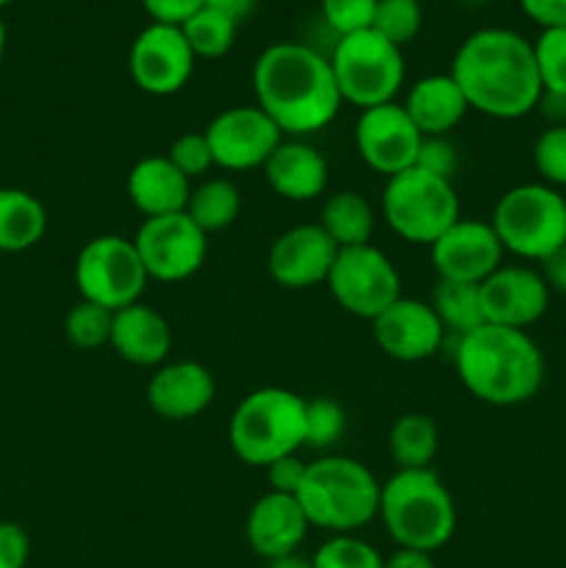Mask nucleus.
<instances>
[{
	"label": "nucleus",
	"instance_id": "obj_1",
	"mask_svg": "<svg viewBox=\"0 0 566 568\" xmlns=\"http://www.w3.org/2000/svg\"><path fill=\"white\" fill-rule=\"evenodd\" d=\"M259 109L281 128L283 136L303 139L336 120L342 109L331 59L309 44L277 42L253 67Z\"/></svg>",
	"mask_w": 566,
	"mask_h": 568
},
{
	"label": "nucleus",
	"instance_id": "obj_2",
	"mask_svg": "<svg viewBox=\"0 0 566 568\" xmlns=\"http://www.w3.org/2000/svg\"><path fill=\"white\" fill-rule=\"evenodd\" d=\"M469 109L492 120H522L542 98L533 42L508 28H483L464 39L449 70Z\"/></svg>",
	"mask_w": 566,
	"mask_h": 568
},
{
	"label": "nucleus",
	"instance_id": "obj_3",
	"mask_svg": "<svg viewBox=\"0 0 566 568\" xmlns=\"http://www.w3.org/2000/svg\"><path fill=\"white\" fill-rule=\"evenodd\" d=\"M455 369L472 397L511 408L538 394L544 383V355L527 331L486 322L458 338Z\"/></svg>",
	"mask_w": 566,
	"mask_h": 568
},
{
	"label": "nucleus",
	"instance_id": "obj_4",
	"mask_svg": "<svg viewBox=\"0 0 566 568\" xmlns=\"http://www.w3.org/2000/svg\"><path fill=\"white\" fill-rule=\"evenodd\" d=\"M388 538L403 549L436 552L455 532V503L431 469H397L381 486L377 505Z\"/></svg>",
	"mask_w": 566,
	"mask_h": 568
},
{
	"label": "nucleus",
	"instance_id": "obj_5",
	"mask_svg": "<svg viewBox=\"0 0 566 568\" xmlns=\"http://www.w3.org/2000/svg\"><path fill=\"white\" fill-rule=\"evenodd\" d=\"M294 497L311 527L350 536L377 516L381 483L358 460L327 455L309 464L303 486Z\"/></svg>",
	"mask_w": 566,
	"mask_h": 568
},
{
	"label": "nucleus",
	"instance_id": "obj_6",
	"mask_svg": "<svg viewBox=\"0 0 566 568\" xmlns=\"http://www.w3.org/2000/svg\"><path fill=\"white\" fill-rule=\"evenodd\" d=\"M228 444L247 466H270L305 447V399L289 388L266 386L236 405Z\"/></svg>",
	"mask_w": 566,
	"mask_h": 568
},
{
	"label": "nucleus",
	"instance_id": "obj_7",
	"mask_svg": "<svg viewBox=\"0 0 566 568\" xmlns=\"http://www.w3.org/2000/svg\"><path fill=\"white\" fill-rule=\"evenodd\" d=\"M492 227L505 253L542 264L566 244V200L547 183H522L497 200Z\"/></svg>",
	"mask_w": 566,
	"mask_h": 568
},
{
	"label": "nucleus",
	"instance_id": "obj_8",
	"mask_svg": "<svg viewBox=\"0 0 566 568\" xmlns=\"http://www.w3.org/2000/svg\"><path fill=\"white\" fill-rule=\"evenodd\" d=\"M381 209L386 225L400 239L425 247L461 220V200L453 181L431 175L420 166L388 178Z\"/></svg>",
	"mask_w": 566,
	"mask_h": 568
},
{
	"label": "nucleus",
	"instance_id": "obj_9",
	"mask_svg": "<svg viewBox=\"0 0 566 568\" xmlns=\"http://www.w3.org/2000/svg\"><path fill=\"white\" fill-rule=\"evenodd\" d=\"M331 67L342 100L358 105L361 111L394 103L405 81L400 48L372 28L338 39L331 53Z\"/></svg>",
	"mask_w": 566,
	"mask_h": 568
},
{
	"label": "nucleus",
	"instance_id": "obj_10",
	"mask_svg": "<svg viewBox=\"0 0 566 568\" xmlns=\"http://www.w3.org/2000/svg\"><path fill=\"white\" fill-rule=\"evenodd\" d=\"M148 281L133 239L114 236V233L98 236L83 244L75 258V286L81 300L103 305L114 314L139 303Z\"/></svg>",
	"mask_w": 566,
	"mask_h": 568
},
{
	"label": "nucleus",
	"instance_id": "obj_11",
	"mask_svg": "<svg viewBox=\"0 0 566 568\" xmlns=\"http://www.w3.org/2000/svg\"><path fill=\"white\" fill-rule=\"evenodd\" d=\"M333 300L358 320H377L400 294V272L375 244L338 250L336 264L327 275Z\"/></svg>",
	"mask_w": 566,
	"mask_h": 568
},
{
	"label": "nucleus",
	"instance_id": "obj_12",
	"mask_svg": "<svg viewBox=\"0 0 566 568\" xmlns=\"http://www.w3.org/2000/svg\"><path fill=\"white\" fill-rule=\"evenodd\" d=\"M139 261L150 281L181 283L203 266L209 253V233L194 225L186 211L144 220L133 236Z\"/></svg>",
	"mask_w": 566,
	"mask_h": 568
},
{
	"label": "nucleus",
	"instance_id": "obj_13",
	"mask_svg": "<svg viewBox=\"0 0 566 568\" xmlns=\"http://www.w3.org/2000/svg\"><path fill=\"white\" fill-rule=\"evenodd\" d=\"M214 164L222 170L244 172L266 164L283 133L259 105H236L216 114L205 128Z\"/></svg>",
	"mask_w": 566,
	"mask_h": 568
},
{
	"label": "nucleus",
	"instance_id": "obj_14",
	"mask_svg": "<svg viewBox=\"0 0 566 568\" xmlns=\"http://www.w3.org/2000/svg\"><path fill=\"white\" fill-rule=\"evenodd\" d=\"M128 70L142 92L166 98L181 92L194 72V53L178 26L150 22L131 44Z\"/></svg>",
	"mask_w": 566,
	"mask_h": 568
},
{
	"label": "nucleus",
	"instance_id": "obj_15",
	"mask_svg": "<svg viewBox=\"0 0 566 568\" xmlns=\"http://www.w3.org/2000/svg\"><path fill=\"white\" fill-rule=\"evenodd\" d=\"M422 133L400 103H383L361 111L355 122V150L370 170L400 175L416 164Z\"/></svg>",
	"mask_w": 566,
	"mask_h": 568
},
{
	"label": "nucleus",
	"instance_id": "obj_16",
	"mask_svg": "<svg viewBox=\"0 0 566 568\" xmlns=\"http://www.w3.org/2000/svg\"><path fill=\"white\" fill-rule=\"evenodd\" d=\"M503 244L492 222L458 220L431 244L433 270L442 281L483 283L503 266Z\"/></svg>",
	"mask_w": 566,
	"mask_h": 568
},
{
	"label": "nucleus",
	"instance_id": "obj_17",
	"mask_svg": "<svg viewBox=\"0 0 566 568\" xmlns=\"http://www.w3.org/2000/svg\"><path fill=\"white\" fill-rule=\"evenodd\" d=\"M338 247L322 225H297L292 231L281 233L272 242L266 255V270L270 277L283 288H314L327 283L333 264H336Z\"/></svg>",
	"mask_w": 566,
	"mask_h": 568
},
{
	"label": "nucleus",
	"instance_id": "obj_18",
	"mask_svg": "<svg viewBox=\"0 0 566 568\" xmlns=\"http://www.w3.org/2000/svg\"><path fill=\"white\" fill-rule=\"evenodd\" d=\"M483 316L488 325L527 331L549 308V286L530 266H499L481 283Z\"/></svg>",
	"mask_w": 566,
	"mask_h": 568
},
{
	"label": "nucleus",
	"instance_id": "obj_19",
	"mask_svg": "<svg viewBox=\"0 0 566 568\" xmlns=\"http://www.w3.org/2000/svg\"><path fill=\"white\" fill-rule=\"evenodd\" d=\"M444 325L431 303L400 297L377 320H372V336L377 347L394 361L416 364L436 355L444 344Z\"/></svg>",
	"mask_w": 566,
	"mask_h": 568
},
{
	"label": "nucleus",
	"instance_id": "obj_20",
	"mask_svg": "<svg viewBox=\"0 0 566 568\" xmlns=\"http://www.w3.org/2000/svg\"><path fill=\"white\" fill-rule=\"evenodd\" d=\"M309 527L297 497L270 491L250 508L244 536L259 558L275 560L283 555L300 552L305 536H309Z\"/></svg>",
	"mask_w": 566,
	"mask_h": 568
},
{
	"label": "nucleus",
	"instance_id": "obj_21",
	"mask_svg": "<svg viewBox=\"0 0 566 568\" xmlns=\"http://www.w3.org/2000/svg\"><path fill=\"white\" fill-rule=\"evenodd\" d=\"M216 397L214 375L194 361H175L155 369L148 383V403L161 419L186 422L203 414Z\"/></svg>",
	"mask_w": 566,
	"mask_h": 568
},
{
	"label": "nucleus",
	"instance_id": "obj_22",
	"mask_svg": "<svg viewBox=\"0 0 566 568\" xmlns=\"http://www.w3.org/2000/svg\"><path fill=\"white\" fill-rule=\"evenodd\" d=\"M261 170L272 192L292 203L322 197L327 186V161L303 139H283Z\"/></svg>",
	"mask_w": 566,
	"mask_h": 568
},
{
	"label": "nucleus",
	"instance_id": "obj_23",
	"mask_svg": "<svg viewBox=\"0 0 566 568\" xmlns=\"http://www.w3.org/2000/svg\"><path fill=\"white\" fill-rule=\"evenodd\" d=\"M109 344L128 364L159 366L164 364L172 349L170 322L150 305L133 303L114 314Z\"/></svg>",
	"mask_w": 566,
	"mask_h": 568
},
{
	"label": "nucleus",
	"instance_id": "obj_24",
	"mask_svg": "<svg viewBox=\"0 0 566 568\" xmlns=\"http://www.w3.org/2000/svg\"><path fill=\"white\" fill-rule=\"evenodd\" d=\"M192 181L166 155H148L137 161L128 175V197L144 220L181 214L189 205Z\"/></svg>",
	"mask_w": 566,
	"mask_h": 568
},
{
	"label": "nucleus",
	"instance_id": "obj_25",
	"mask_svg": "<svg viewBox=\"0 0 566 568\" xmlns=\"http://www.w3.org/2000/svg\"><path fill=\"white\" fill-rule=\"evenodd\" d=\"M403 109L420 128L422 136H447L469 111L464 92L453 75H427L411 87Z\"/></svg>",
	"mask_w": 566,
	"mask_h": 568
},
{
	"label": "nucleus",
	"instance_id": "obj_26",
	"mask_svg": "<svg viewBox=\"0 0 566 568\" xmlns=\"http://www.w3.org/2000/svg\"><path fill=\"white\" fill-rule=\"evenodd\" d=\"M48 231V211L26 189H0V253H26Z\"/></svg>",
	"mask_w": 566,
	"mask_h": 568
},
{
	"label": "nucleus",
	"instance_id": "obj_27",
	"mask_svg": "<svg viewBox=\"0 0 566 568\" xmlns=\"http://www.w3.org/2000/svg\"><path fill=\"white\" fill-rule=\"evenodd\" d=\"M320 225L336 242L338 250L372 244L375 233V211L370 200L358 192H336L322 205Z\"/></svg>",
	"mask_w": 566,
	"mask_h": 568
},
{
	"label": "nucleus",
	"instance_id": "obj_28",
	"mask_svg": "<svg viewBox=\"0 0 566 568\" xmlns=\"http://www.w3.org/2000/svg\"><path fill=\"white\" fill-rule=\"evenodd\" d=\"M438 453V427L425 414H405L388 430V455L397 469H431Z\"/></svg>",
	"mask_w": 566,
	"mask_h": 568
},
{
	"label": "nucleus",
	"instance_id": "obj_29",
	"mask_svg": "<svg viewBox=\"0 0 566 568\" xmlns=\"http://www.w3.org/2000/svg\"><path fill=\"white\" fill-rule=\"evenodd\" d=\"M431 308L436 311L438 322L444 331L455 333V336H466V333L477 331L486 325L483 316V300H481V283H458V281H442L433 286Z\"/></svg>",
	"mask_w": 566,
	"mask_h": 568
},
{
	"label": "nucleus",
	"instance_id": "obj_30",
	"mask_svg": "<svg viewBox=\"0 0 566 568\" xmlns=\"http://www.w3.org/2000/svg\"><path fill=\"white\" fill-rule=\"evenodd\" d=\"M239 209H242V194L225 178H211L189 194L186 214L192 216L194 225L205 233L225 231L236 222Z\"/></svg>",
	"mask_w": 566,
	"mask_h": 568
},
{
	"label": "nucleus",
	"instance_id": "obj_31",
	"mask_svg": "<svg viewBox=\"0 0 566 568\" xmlns=\"http://www.w3.org/2000/svg\"><path fill=\"white\" fill-rule=\"evenodd\" d=\"M236 22L205 6L183 22L181 31L192 48L194 59H220L236 42Z\"/></svg>",
	"mask_w": 566,
	"mask_h": 568
},
{
	"label": "nucleus",
	"instance_id": "obj_32",
	"mask_svg": "<svg viewBox=\"0 0 566 568\" xmlns=\"http://www.w3.org/2000/svg\"><path fill=\"white\" fill-rule=\"evenodd\" d=\"M111 325H114V311L103 308V305L87 303V300L72 305L70 314H67L64 320L67 338L81 349H98L103 347V344H109Z\"/></svg>",
	"mask_w": 566,
	"mask_h": 568
},
{
	"label": "nucleus",
	"instance_id": "obj_33",
	"mask_svg": "<svg viewBox=\"0 0 566 568\" xmlns=\"http://www.w3.org/2000/svg\"><path fill=\"white\" fill-rule=\"evenodd\" d=\"M422 28V6L420 0H377L375 22L372 31L381 33L392 44L403 48L420 33Z\"/></svg>",
	"mask_w": 566,
	"mask_h": 568
},
{
	"label": "nucleus",
	"instance_id": "obj_34",
	"mask_svg": "<svg viewBox=\"0 0 566 568\" xmlns=\"http://www.w3.org/2000/svg\"><path fill=\"white\" fill-rule=\"evenodd\" d=\"M314 568H383V555L355 536H333L311 555Z\"/></svg>",
	"mask_w": 566,
	"mask_h": 568
},
{
	"label": "nucleus",
	"instance_id": "obj_35",
	"mask_svg": "<svg viewBox=\"0 0 566 568\" xmlns=\"http://www.w3.org/2000/svg\"><path fill=\"white\" fill-rule=\"evenodd\" d=\"M544 92L566 94V28H544L533 42Z\"/></svg>",
	"mask_w": 566,
	"mask_h": 568
},
{
	"label": "nucleus",
	"instance_id": "obj_36",
	"mask_svg": "<svg viewBox=\"0 0 566 568\" xmlns=\"http://www.w3.org/2000/svg\"><path fill=\"white\" fill-rule=\"evenodd\" d=\"M347 416L336 399L316 397L305 403V447L327 449L342 438Z\"/></svg>",
	"mask_w": 566,
	"mask_h": 568
},
{
	"label": "nucleus",
	"instance_id": "obj_37",
	"mask_svg": "<svg viewBox=\"0 0 566 568\" xmlns=\"http://www.w3.org/2000/svg\"><path fill=\"white\" fill-rule=\"evenodd\" d=\"M533 164L547 186H566V125H549L533 144Z\"/></svg>",
	"mask_w": 566,
	"mask_h": 568
},
{
	"label": "nucleus",
	"instance_id": "obj_38",
	"mask_svg": "<svg viewBox=\"0 0 566 568\" xmlns=\"http://www.w3.org/2000/svg\"><path fill=\"white\" fill-rule=\"evenodd\" d=\"M375 9L377 0H322V17L338 33V39L370 31L375 22Z\"/></svg>",
	"mask_w": 566,
	"mask_h": 568
},
{
	"label": "nucleus",
	"instance_id": "obj_39",
	"mask_svg": "<svg viewBox=\"0 0 566 568\" xmlns=\"http://www.w3.org/2000/svg\"><path fill=\"white\" fill-rule=\"evenodd\" d=\"M166 159H170L189 181L205 175V172L214 166V155H211L205 133H183V136H178L175 142H172Z\"/></svg>",
	"mask_w": 566,
	"mask_h": 568
},
{
	"label": "nucleus",
	"instance_id": "obj_40",
	"mask_svg": "<svg viewBox=\"0 0 566 568\" xmlns=\"http://www.w3.org/2000/svg\"><path fill=\"white\" fill-rule=\"evenodd\" d=\"M414 166L431 172V175L447 178L449 181L455 166H458V153H455V148L444 136H425L422 139V148Z\"/></svg>",
	"mask_w": 566,
	"mask_h": 568
},
{
	"label": "nucleus",
	"instance_id": "obj_41",
	"mask_svg": "<svg viewBox=\"0 0 566 568\" xmlns=\"http://www.w3.org/2000/svg\"><path fill=\"white\" fill-rule=\"evenodd\" d=\"M31 555L28 532L14 521H0V568H26Z\"/></svg>",
	"mask_w": 566,
	"mask_h": 568
},
{
	"label": "nucleus",
	"instance_id": "obj_42",
	"mask_svg": "<svg viewBox=\"0 0 566 568\" xmlns=\"http://www.w3.org/2000/svg\"><path fill=\"white\" fill-rule=\"evenodd\" d=\"M305 469H309V464H303L297 455H286V458L270 464V466H266V480H270V491L289 494V497H294V494L300 491V486H303Z\"/></svg>",
	"mask_w": 566,
	"mask_h": 568
},
{
	"label": "nucleus",
	"instance_id": "obj_43",
	"mask_svg": "<svg viewBox=\"0 0 566 568\" xmlns=\"http://www.w3.org/2000/svg\"><path fill=\"white\" fill-rule=\"evenodd\" d=\"M144 11L153 17V22H164V26L181 28L189 17L205 9V0H142Z\"/></svg>",
	"mask_w": 566,
	"mask_h": 568
},
{
	"label": "nucleus",
	"instance_id": "obj_44",
	"mask_svg": "<svg viewBox=\"0 0 566 568\" xmlns=\"http://www.w3.org/2000/svg\"><path fill=\"white\" fill-rule=\"evenodd\" d=\"M522 11L542 28H566V0H519Z\"/></svg>",
	"mask_w": 566,
	"mask_h": 568
},
{
	"label": "nucleus",
	"instance_id": "obj_45",
	"mask_svg": "<svg viewBox=\"0 0 566 568\" xmlns=\"http://www.w3.org/2000/svg\"><path fill=\"white\" fill-rule=\"evenodd\" d=\"M542 277L549 292L566 294V244L542 261Z\"/></svg>",
	"mask_w": 566,
	"mask_h": 568
},
{
	"label": "nucleus",
	"instance_id": "obj_46",
	"mask_svg": "<svg viewBox=\"0 0 566 568\" xmlns=\"http://www.w3.org/2000/svg\"><path fill=\"white\" fill-rule=\"evenodd\" d=\"M383 568H436V564H433L431 552L397 547V552H392L388 558H383Z\"/></svg>",
	"mask_w": 566,
	"mask_h": 568
},
{
	"label": "nucleus",
	"instance_id": "obj_47",
	"mask_svg": "<svg viewBox=\"0 0 566 568\" xmlns=\"http://www.w3.org/2000/svg\"><path fill=\"white\" fill-rule=\"evenodd\" d=\"M536 109L542 111L544 120H549V125H566V94L542 92Z\"/></svg>",
	"mask_w": 566,
	"mask_h": 568
},
{
	"label": "nucleus",
	"instance_id": "obj_48",
	"mask_svg": "<svg viewBox=\"0 0 566 568\" xmlns=\"http://www.w3.org/2000/svg\"><path fill=\"white\" fill-rule=\"evenodd\" d=\"M205 6L220 11V14H225L228 20H233L239 26V22H244L250 14H253L259 0H205Z\"/></svg>",
	"mask_w": 566,
	"mask_h": 568
},
{
	"label": "nucleus",
	"instance_id": "obj_49",
	"mask_svg": "<svg viewBox=\"0 0 566 568\" xmlns=\"http://www.w3.org/2000/svg\"><path fill=\"white\" fill-rule=\"evenodd\" d=\"M266 568H314L311 566V558H303L300 552L283 555V558L266 560Z\"/></svg>",
	"mask_w": 566,
	"mask_h": 568
},
{
	"label": "nucleus",
	"instance_id": "obj_50",
	"mask_svg": "<svg viewBox=\"0 0 566 568\" xmlns=\"http://www.w3.org/2000/svg\"><path fill=\"white\" fill-rule=\"evenodd\" d=\"M3 50H6V26L0 20V59H3Z\"/></svg>",
	"mask_w": 566,
	"mask_h": 568
},
{
	"label": "nucleus",
	"instance_id": "obj_51",
	"mask_svg": "<svg viewBox=\"0 0 566 568\" xmlns=\"http://www.w3.org/2000/svg\"><path fill=\"white\" fill-rule=\"evenodd\" d=\"M9 3H14V0H0V9H6Z\"/></svg>",
	"mask_w": 566,
	"mask_h": 568
}]
</instances>
